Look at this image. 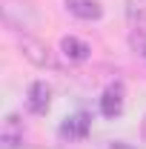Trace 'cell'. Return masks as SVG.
<instances>
[{
    "label": "cell",
    "instance_id": "2",
    "mask_svg": "<svg viewBox=\"0 0 146 149\" xmlns=\"http://www.w3.org/2000/svg\"><path fill=\"white\" fill-rule=\"evenodd\" d=\"M123 103H126V97H123V83H112L109 89L103 92V97H100V115L109 118V120H115V118L123 115Z\"/></svg>",
    "mask_w": 146,
    "mask_h": 149
},
{
    "label": "cell",
    "instance_id": "8",
    "mask_svg": "<svg viewBox=\"0 0 146 149\" xmlns=\"http://www.w3.org/2000/svg\"><path fill=\"white\" fill-rule=\"evenodd\" d=\"M140 57H143V63H146V40L140 43Z\"/></svg>",
    "mask_w": 146,
    "mask_h": 149
},
{
    "label": "cell",
    "instance_id": "3",
    "mask_svg": "<svg viewBox=\"0 0 146 149\" xmlns=\"http://www.w3.org/2000/svg\"><path fill=\"white\" fill-rule=\"evenodd\" d=\"M49 103H52V89L43 80H35L29 86V92H26V106H29V112L32 115H46Z\"/></svg>",
    "mask_w": 146,
    "mask_h": 149
},
{
    "label": "cell",
    "instance_id": "5",
    "mask_svg": "<svg viewBox=\"0 0 146 149\" xmlns=\"http://www.w3.org/2000/svg\"><path fill=\"white\" fill-rule=\"evenodd\" d=\"M20 52L26 60H32L35 66H52V57H49V49L35 40V37H20Z\"/></svg>",
    "mask_w": 146,
    "mask_h": 149
},
{
    "label": "cell",
    "instance_id": "1",
    "mask_svg": "<svg viewBox=\"0 0 146 149\" xmlns=\"http://www.w3.org/2000/svg\"><path fill=\"white\" fill-rule=\"evenodd\" d=\"M89 126H92V118L86 112H77V115L66 118V120L60 123L57 135H60V141H83V138L89 135Z\"/></svg>",
    "mask_w": 146,
    "mask_h": 149
},
{
    "label": "cell",
    "instance_id": "6",
    "mask_svg": "<svg viewBox=\"0 0 146 149\" xmlns=\"http://www.w3.org/2000/svg\"><path fill=\"white\" fill-rule=\"evenodd\" d=\"M63 3H66V9L74 17H80V20H100L103 17V6L97 0H63Z\"/></svg>",
    "mask_w": 146,
    "mask_h": 149
},
{
    "label": "cell",
    "instance_id": "7",
    "mask_svg": "<svg viewBox=\"0 0 146 149\" xmlns=\"http://www.w3.org/2000/svg\"><path fill=\"white\" fill-rule=\"evenodd\" d=\"M60 52H63L66 60H72V63H83V60H89V55H92L89 43H83L80 37H72V35L60 40Z\"/></svg>",
    "mask_w": 146,
    "mask_h": 149
},
{
    "label": "cell",
    "instance_id": "4",
    "mask_svg": "<svg viewBox=\"0 0 146 149\" xmlns=\"http://www.w3.org/2000/svg\"><path fill=\"white\" fill-rule=\"evenodd\" d=\"M20 143H23V120L17 115H9L0 132V149H17Z\"/></svg>",
    "mask_w": 146,
    "mask_h": 149
}]
</instances>
